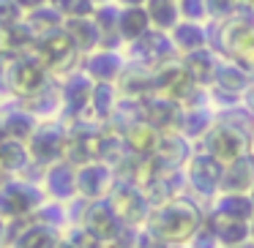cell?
I'll list each match as a JSON object with an SVG mask.
<instances>
[{"mask_svg": "<svg viewBox=\"0 0 254 248\" xmlns=\"http://www.w3.org/2000/svg\"><path fill=\"white\" fill-rule=\"evenodd\" d=\"M252 243H254V221H252Z\"/></svg>", "mask_w": 254, "mask_h": 248, "instance_id": "obj_43", "label": "cell"}, {"mask_svg": "<svg viewBox=\"0 0 254 248\" xmlns=\"http://www.w3.org/2000/svg\"><path fill=\"white\" fill-rule=\"evenodd\" d=\"M172 44H175L178 55H191L197 50H205L208 47V30H205L202 22H191V19H181V22L172 28L170 33Z\"/></svg>", "mask_w": 254, "mask_h": 248, "instance_id": "obj_21", "label": "cell"}, {"mask_svg": "<svg viewBox=\"0 0 254 248\" xmlns=\"http://www.w3.org/2000/svg\"><path fill=\"white\" fill-rule=\"evenodd\" d=\"M44 188H47V197L52 202H68V199L79 197L77 194V164L63 158L58 164L47 166L44 169Z\"/></svg>", "mask_w": 254, "mask_h": 248, "instance_id": "obj_13", "label": "cell"}, {"mask_svg": "<svg viewBox=\"0 0 254 248\" xmlns=\"http://www.w3.org/2000/svg\"><path fill=\"white\" fill-rule=\"evenodd\" d=\"M159 139L161 131L145 117H137L123 128V142H126L128 155H134V158H153L159 150Z\"/></svg>", "mask_w": 254, "mask_h": 248, "instance_id": "obj_14", "label": "cell"}, {"mask_svg": "<svg viewBox=\"0 0 254 248\" xmlns=\"http://www.w3.org/2000/svg\"><path fill=\"white\" fill-rule=\"evenodd\" d=\"M6 139V128H3V117H0V142Z\"/></svg>", "mask_w": 254, "mask_h": 248, "instance_id": "obj_41", "label": "cell"}, {"mask_svg": "<svg viewBox=\"0 0 254 248\" xmlns=\"http://www.w3.org/2000/svg\"><path fill=\"white\" fill-rule=\"evenodd\" d=\"M0 175H3V169H0Z\"/></svg>", "mask_w": 254, "mask_h": 248, "instance_id": "obj_45", "label": "cell"}, {"mask_svg": "<svg viewBox=\"0 0 254 248\" xmlns=\"http://www.w3.org/2000/svg\"><path fill=\"white\" fill-rule=\"evenodd\" d=\"M221 180H224V164L216 161L210 153H194L186 164V183L194 194L205 199H216L221 194Z\"/></svg>", "mask_w": 254, "mask_h": 248, "instance_id": "obj_7", "label": "cell"}, {"mask_svg": "<svg viewBox=\"0 0 254 248\" xmlns=\"http://www.w3.org/2000/svg\"><path fill=\"white\" fill-rule=\"evenodd\" d=\"M118 183V172L107 161H90V164L77 166V194L85 202L110 197V191Z\"/></svg>", "mask_w": 254, "mask_h": 248, "instance_id": "obj_10", "label": "cell"}, {"mask_svg": "<svg viewBox=\"0 0 254 248\" xmlns=\"http://www.w3.org/2000/svg\"><path fill=\"white\" fill-rule=\"evenodd\" d=\"M50 0H17V6L22 8L25 14H30V11H36V8H41V6H47Z\"/></svg>", "mask_w": 254, "mask_h": 248, "instance_id": "obj_38", "label": "cell"}, {"mask_svg": "<svg viewBox=\"0 0 254 248\" xmlns=\"http://www.w3.org/2000/svg\"><path fill=\"white\" fill-rule=\"evenodd\" d=\"M202 142H205V153H210L224 166L232 164V161H238L241 155H246L249 150H252V139H249L241 128L230 126V123H224V120H216V126L208 131V137H205Z\"/></svg>", "mask_w": 254, "mask_h": 248, "instance_id": "obj_6", "label": "cell"}, {"mask_svg": "<svg viewBox=\"0 0 254 248\" xmlns=\"http://www.w3.org/2000/svg\"><path fill=\"white\" fill-rule=\"evenodd\" d=\"M216 126V117L213 112H208L205 106H183L181 112V120H178V134H183L186 139H205L208 137V131Z\"/></svg>", "mask_w": 254, "mask_h": 248, "instance_id": "obj_23", "label": "cell"}, {"mask_svg": "<svg viewBox=\"0 0 254 248\" xmlns=\"http://www.w3.org/2000/svg\"><path fill=\"white\" fill-rule=\"evenodd\" d=\"M36 41H39L36 30L28 25V19H22L19 25L0 33V52H6V55H25V52L36 50Z\"/></svg>", "mask_w": 254, "mask_h": 248, "instance_id": "obj_26", "label": "cell"}, {"mask_svg": "<svg viewBox=\"0 0 254 248\" xmlns=\"http://www.w3.org/2000/svg\"><path fill=\"white\" fill-rule=\"evenodd\" d=\"M0 60H3L0 82H3L6 93L17 96V99L28 101L50 85L52 71L47 68V63L36 52H25V55H6V52H0Z\"/></svg>", "mask_w": 254, "mask_h": 248, "instance_id": "obj_2", "label": "cell"}, {"mask_svg": "<svg viewBox=\"0 0 254 248\" xmlns=\"http://www.w3.org/2000/svg\"><path fill=\"white\" fill-rule=\"evenodd\" d=\"M28 145H30V153H33V164L47 169V166L66 158V128L61 123L41 120V126L36 128L33 139Z\"/></svg>", "mask_w": 254, "mask_h": 248, "instance_id": "obj_9", "label": "cell"}, {"mask_svg": "<svg viewBox=\"0 0 254 248\" xmlns=\"http://www.w3.org/2000/svg\"><path fill=\"white\" fill-rule=\"evenodd\" d=\"M148 14L150 22H153V30H164V33H172V28L183 19L178 0H150Z\"/></svg>", "mask_w": 254, "mask_h": 248, "instance_id": "obj_31", "label": "cell"}, {"mask_svg": "<svg viewBox=\"0 0 254 248\" xmlns=\"http://www.w3.org/2000/svg\"><path fill=\"white\" fill-rule=\"evenodd\" d=\"M252 142H254V137H252Z\"/></svg>", "mask_w": 254, "mask_h": 248, "instance_id": "obj_46", "label": "cell"}, {"mask_svg": "<svg viewBox=\"0 0 254 248\" xmlns=\"http://www.w3.org/2000/svg\"><path fill=\"white\" fill-rule=\"evenodd\" d=\"M121 8H131V6H148L150 0H115Z\"/></svg>", "mask_w": 254, "mask_h": 248, "instance_id": "obj_39", "label": "cell"}, {"mask_svg": "<svg viewBox=\"0 0 254 248\" xmlns=\"http://www.w3.org/2000/svg\"><path fill=\"white\" fill-rule=\"evenodd\" d=\"M3 117V128H6V137L11 139H19V142H30L36 134V128L41 126L39 123V115L28 109V106H17V109H8Z\"/></svg>", "mask_w": 254, "mask_h": 248, "instance_id": "obj_25", "label": "cell"}, {"mask_svg": "<svg viewBox=\"0 0 254 248\" xmlns=\"http://www.w3.org/2000/svg\"><path fill=\"white\" fill-rule=\"evenodd\" d=\"M189 248H221V240L216 237L213 226L208 224V218H205V224L199 226V232L189 240Z\"/></svg>", "mask_w": 254, "mask_h": 248, "instance_id": "obj_36", "label": "cell"}, {"mask_svg": "<svg viewBox=\"0 0 254 248\" xmlns=\"http://www.w3.org/2000/svg\"><path fill=\"white\" fill-rule=\"evenodd\" d=\"M101 142H104V128L96 126V120L74 117V126L66 128V158L77 166L99 161Z\"/></svg>", "mask_w": 254, "mask_h": 248, "instance_id": "obj_4", "label": "cell"}, {"mask_svg": "<svg viewBox=\"0 0 254 248\" xmlns=\"http://www.w3.org/2000/svg\"><path fill=\"white\" fill-rule=\"evenodd\" d=\"M61 246V235H58L55 226L41 224V221H33L22 229V235L17 237L11 248H58Z\"/></svg>", "mask_w": 254, "mask_h": 248, "instance_id": "obj_29", "label": "cell"}, {"mask_svg": "<svg viewBox=\"0 0 254 248\" xmlns=\"http://www.w3.org/2000/svg\"><path fill=\"white\" fill-rule=\"evenodd\" d=\"M131 55H134V60H139L142 66L159 68V66H164V63L175 60L178 50H175V44H172L170 33H164V30H150L145 39H139L131 44Z\"/></svg>", "mask_w": 254, "mask_h": 248, "instance_id": "obj_12", "label": "cell"}, {"mask_svg": "<svg viewBox=\"0 0 254 248\" xmlns=\"http://www.w3.org/2000/svg\"><path fill=\"white\" fill-rule=\"evenodd\" d=\"M25 19H28V25L36 30V36L52 33V30H58V28L66 25V17H63L52 3H47V6H41V8H36V11L25 14Z\"/></svg>", "mask_w": 254, "mask_h": 248, "instance_id": "obj_32", "label": "cell"}, {"mask_svg": "<svg viewBox=\"0 0 254 248\" xmlns=\"http://www.w3.org/2000/svg\"><path fill=\"white\" fill-rule=\"evenodd\" d=\"M216 213H224V215H232V218H241L246 224L254 221V202L249 194H219L213 199V207Z\"/></svg>", "mask_w": 254, "mask_h": 248, "instance_id": "obj_30", "label": "cell"}, {"mask_svg": "<svg viewBox=\"0 0 254 248\" xmlns=\"http://www.w3.org/2000/svg\"><path fill=\"white\" fill-rule=\"evenodd\" d=\"M58 248H77V246H74L71 237H68V240H66V237H61V246H58Z\"/></svg>", "mask_w": 254, "mask_h": 248, "instance_id": "obj_40", "label": "cell"}, {"mask_svg": "<svg viewBox=\"0 0 254 248\" xmlns=\"http://www.w3.org/2000/svg\"><path fill=\"white\" fill-rule=\"evenodd\" d=\"M110 202H112V207L118 210L123 224L137 226V229H142V226L148 224L150 213H153V202H150V197L145 194V188L137 186V183H131V180H118L115 188L110 191Z\"/></svg>", "mask_w": 254, "mask_h": 248, "instance_id": "obj_3", "label": "cell"}, {"mask_svg": "<svg viewBox=\"0 0 254 248\" xmlns=\"http://www.w3.org/2000/svg\"><path fill=\"white\" fill-rule=\"evenodd\" d=\"M93 88L96 82L82 71L77 68L74 74H68L61 85V99H63V115L66 117H82L88 115L90 109V99H93Z\"/></svg>", "mask_w": 254, "mask_h": 248, "instance_id": "obj_11", "label": "cell"}, {"mask_svg": "<svg viewBox=\"0 0 254 248\" xmlns=\"http://www.w3.org/2000/svg\"><path fill=\"white\" fill-rule=\"evenodd\" d=\"M254 188V153L249 150L238 161L224 166L221 194H249Z\"/></svg>", "mask_w": 254, "mask_h": 248, "instance_id": "obj_18", "label": "cell"}, {"mask_svg": "<svg viewBox=\"0 0 254 248\" xmlns=\"http://www.w3.org/2000/svg\"><path fill=\"white\" fill-rule=\"evenodd\" d=\"M208 224L213 226L216 237L221 240L224 248H238V246H246V243L252 240V224H246V221H241V218H232V215L210 210Z\"/></svg>", "mask_w": 254, "mask_h": 248, "instance_id": "obj_16", "label": "cell"}, {"mask_svg": "<svg viewBox=\"0 0 254 248\" xmlns=\"http://www.w3.org/2000/svg\"><path fill=\"white\" fill-rule=\"evenodd\" d=\"M79 226H82V229H88L93 237L104 240L107 246H112V240L121 235L126 224L121 221L118 210L112 207L110 197H104V199L85 202V210H82V215H79Z\"/></svg>", "mask_w": 254, "mask_h": 248, "instance_id": "obj_8", "label": "cell"}, {"mask_svg": "<svg viewBox=\"0 0 254 248\" xmlns=\"http://www.w3.org/2000/svg\"><path fill=\"white\" fill-rule=\"evenodd\" d=\"M118 90L121 88L115 82H96L90 109H88V115H93V120H110L112 115H118V106H121Z\"/></svg>", "mask_w": 254, "mask_h": 248, "instance_id": "obj_28", "label": "cell"}, {"mask_svg": "<svg viewBox=\"0 0 254 248\" xmlns=\"http://www.w3.org/2000/svg\"><path fill=\"white\" fill-rule=\"evenodd\" d=\"M96 6H107V3H115V0H93Z\"/></svg>", "mask_w": 254, "mask_h": 248, "instance_id": "obj_42", "label": "cell"}, {"mask_svg": "<svg viewBox=\"0 0 254 248\" xmlns=\"http://www.w3.org/2000/svg\"><path fill=\"white\" fill-rule=\"evenodd\" d=\"M183 68L189 71V77L199 85V88H210L216 82V74L221 68V60L213 55V52L205 47V50H197L191 55H183Z\"/></svg>", "mask_w": 254, "mask_h": 248, "instance_id": "obj_19", "label": "cell"}, {"mask_svg": "<svg viewBox=\"0 0 254 248\" xmlns=\"http://www.w3.org/2000/svg\"><path fill=\"white\" fill-rule=\"evenodd\" d=\"M202 224L205 215L199 204L186 197H175L164 204H156L145 226L156 237H161L167 246H189V240L197 235Z\"/></svg>", "mask_w": 254, "mask_h": 248, "instance_id": "obj_1", "label": "cell"}, {"mask_svg": "<svg viewBox=\"0 0 254 248\" xmlns=\"http://www.w3.org/2000/svg\"><path fill=\"white\" fill-rule=\"evenodd\" d=\"M25 19V11L17 6V0H0V33Z\"/></svg>", "mask_w": 254, "mask_h": 248, "instance_id": "obj_34", "label": "cell"}, {"mask_svg": "<svg viewBox=\"0 0 254 248\" xmlns=\"http://www.w3.org/2000/svg\"><path fill=\"white\" fill-rule=\"evenodd\" d=\"M52 6L63 14L66 19H77V17H93L96 3L93 0H50Z\"/></svg>", "mask_w": 254, "mask_h": 248, "instance_id": "obj_33", "label": "cell"}, {"mask_svg": "<svg viewBox=\"0 0 254 248\" xmlns=\"http://www.w3.org/2000/svg\"><path fill=\"white\" fill-rule=\"evenodd\" d=\"M33 52L47 63V68H50L52 74H63V71L74 74L77 71L74 66H77V60L82 57L79 50L74 47L71 36L66 33V28H58V30H52V33L39 36Z\"/></svg>", "mask_w": 254, "mask_h": 248, "instance_id": "obj_5", "label": "cell"}, {"mask_svg": "<svg viewBox=\"0 0 254 248\" xmlns=\"http://www.w3.org/2000/svg\"><path fill=\"white\" fill-rule=\"evenodd\" d=\"M118 28H121V39L126 44H134V41L145 39V36L153 30V22H150L148 6H131V8H121V17H118Z\"/></svg>", "mask_w": 254, "mask_h": 248, "instance_id": "obj_22", "label": "cell"}, {"mask_svg": "<svg viewBox=\"0 0 254 248\" xmlns=\"http://www.w3.org/2000/svg\"><path fill=\"white\" fill-rule=\"evenodd\" d=\"M191 139H186L178 131H161L159 139V150H156V158L159 164L170 166V169H183V166L191 161Z\"/></svg>", "mask_w": 254, "mask_h": 248, "instance_id": "obj_17", "label": "cell"}, {"mask_svg": "<svg viewBox=\"0 0 254 248\" xmlns=\"http://www.w3.org/2000/svg\"><path fill=\"white\" fill-rule=\"evenodd\" d=\"M33 164V153H30L28 142L6 137L0 142V169L3 175H22L28 166Z\"/></svg>", "mask_w": 254, "mask_h": 248, "instance_id": "obj_24", "label": "cell"}, {"mask_svg": "<svg viewBox=\"0 0 254 248\" xmlns=\"http://www.w3.org/2000/svg\"><path fill=\"white\" fill-rule=\"evenodd\" d=\"M66 33L71 36L74 47L79 50V55H90V52L101 50V30L99 22L93 17H77V19H66Z\"/></svg>", "mask_w": 254, "mask_h": 248, "instance_id": "obj_20", "label": "cell"}, {"mask_svg": "<svg viewBox=\"0 0 254 248\" xmlns=\"http://www.w3.org/2000/svg\"><path fill=\"white\" fill-rule=\"evenodd\" d=\"M71 240H74V246H77V248H110L104 240H99V237H93L88 229H82V226H79V229L71 235Z\"/></svg>", "mask_w": 254, "mask_h": 248, "instance_id": "obj_37", "label": "cell"}, {"mask_svg": "<svg viewBox=\"0 0 254 248\" xmlns=\"http://www.w3.org/2000/svg\"><path fill=\"white\" fill-rule=\"evenodd\" d=\"M178 6H181V17L191 22H205L210 17L208 0H178Z\"/></svg>", "mask_w": 254, "mask_h": 248, "instance_id": "obj_35", "label": "cell"}, {"mask_svg": "<svg viewBox=\"0 0 254 248\" xmlns=\"http://www.w3.org/2000/svg\"><path fill=\"white\" fill-rule=\"evenodd\" d=\"M213 85L221 90V93H230V96H235V99H241L243 93H249V85H252V79H249V68L241 66V63H235V60L221 63Z\"/></svg>", "mask_w": 254, "mask_h": 248, "instance_id": "obj_27", "label": "cell"}, {"mask_svg": "<svg viewBox=\"0 0 254 248\" xmlns=\"http://www.w3.org/2000/svg\"><path fill=\"white\" fill-rule=\"evenodd\" d=\"M82 71L88 74L93 82H115L123 77L126 66H123V57L118 50H96L90 55L82 57Z\"/></svg>", "mask_w": 254, "mask_h": 248, "instance_id": "obj_15", "label": "cell"}, {"mask_svg": "<svg viewBox=\"0 0 254 248\" xmlns=\"http://www.w3.org/2000/svg\"><path fill=\"white\" fill-rule=\"evenodd\" d=\"M249 197H252V202H254V188H252V191H249Z\"/></svg>", "mask_w": 254, "mask_h": 248, "instance_id": "obj_44", "label": "cell"}]
</instances>
